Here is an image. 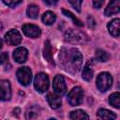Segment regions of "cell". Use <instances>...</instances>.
Masks as SVG:
<instances>
[{
    "label": "cell",
    "instance_id": "obj_20",
    "mask_svg": "<svg viewBox=\"0 0 120 120\" xmlns=\"http://www.w3.org/2000/svg\"><path fill=\"white\" fill-rule=\"evenodd\" d=\"M38 7L37 5H34V4H31L27 7V9H26V14L29 18L31 19H37L38 16Z\"/></svg>",
    "mask_w": 120,
    "mask_h": 120
},
{
    "label": "cell",
    "instance_id": "obj_17",
    "mask_svg": "<svg viewBox=\"0 0 120 120\" xmlns=\"http://www.w3.org/2000/svg\"><path fill=\"white\" fill-rule=\"evenodd\" d=\"M97 115L101 119H115L116 114L107 109H99L97 112Z\"/></svg>",
    "mask_w": 120,
    "mask_h": 120
},
{
    "label": "cell",
    "instance_id": "obj_2",
    "mask_svg": "<svg viewBox=\"0 0 120 120\" xmlns=\"http://www.w3.org/2000/svg\"><path fill=\"white\" fill-rule=\"evenodd\" d=\"M65 40L72 44H83L87 41V36L81 31L68 29L65 33Z\"/></svg>",
    "mask_w": 120,
    "mask_h": 120
},
{
    "label": "cell",
    "instance_id": "obj_8",
    "mask_svg": "<svg viewBox=\"0 0 120 120\" xmlns=\"http://www.w3.org/2000/svg\"><path fill=\"white\" fill-rule=\"evenodd\" d=\"M52 88H53L54 92L58 95H64L67 92V84H66L65 79L62 75L58 74L53 78Z\"/></svg>",
    "mask_w": 120,
    "mask_h": 120
},
{
    "label": "cell",
    "instance_id": "obj_12",
    "mask_svg": "<svg viewBox=\"0 0 120 120\" xmlns=\"http://www.w3.org/2000/svg\"><path fill=\"white\" fill-rule=\"evenodd\" d=\"M118 12H120V0H110V3L104 10V14L106 16H111Z\"/></svg>",
    "mask_w": 120,
    "mask_h": 120
},
{
    "label": "cell",
    "instance_id": "obj_10",
    "mask_svg": "<svg viewBox=\"0 0 120 120\" xmlns=\"http://www.w3.org/2000/svg\"><path fill=\"white\" fill-rule=\"evenodd\" d=\"M0 89H1V100L2 101L9 100L11 98V86H10L9 81L1 80Z\"/></svg>",
    "mask_w": 120,
    "mask_h": 120
},
{
    "label": "cell",
    "instance_id": "obj_28",
    "mask_svg": "<svg viewBox=\"0 0 120 120\" xmlns=\"http://www.w3.org/2000/svg\"><path fill=\"white\" fill-rule=\"evenodd\" d=\"M103 3H104V0H93V7L95 8H100Z\"/></svg>",
    "mask_w": 120,
    "mask_h": 120
},
{
    "label": "cell",
    "instance_id": "obj_6",
    "mask_svg": "<svg viewBox=\"0 0 120 120\" xmlns=\"http://www.w3.org/2000/svg\"><path fill=\"white\" fill-rule=\"evenodd\" d=\"M16 75H17V79H18V81L20 82L21 84L26 86V85H28L31 82L32 71H31V69L29 68H27V67L20 68L17 70Z\"/></svg>",
    "mask_w": 120,
    "mask_h": 120
},
{
    "label": "cell",
    "instance_id": "obj_13",
    "mask_svg": "<svg viewBox=\"0 0 120 120\" xmlns=\"http://www.w3.org/2000/svg\"><path fill=\"white\" fill-rule=\"evenodd\" d=\"M107 27H108L109 33L112 37L117 38L120 35V19L119 18H116V19L112 20L108 23V26Z\"/></svg>",
    "mask_w": 120,
    "mask_h": 120
},
{
    "label": "cell",
    "instance_id": "obj_4",
    "mask_svg": "<svg viewBox=\"0 0 120 120\" xmlns=\"http://www.w3.org/2000/svg\"><path fill=\"white\" fill-rule=\"evenodd\" d=\"M49 84H50V81H49V77L46 73L39 72L35 76L34 86L37 91H38L40 93L47 91L49 88Z\"/></svg>",
    "mask_w": 120,
    "mask_h": 120
},
{
    "label": "cell",
    "instance_id": "obj_15",
    "mask_svg": "<svg viewBox=\"0 0 120 120\" xmlns=\"http://www.w3.org/2000/svg\"><path fill=\"white\" fill-rule=\"evenodd\" d=\"M92 64H93V61H88L83 68H82V78L86 81V82H89L91 81V79L93 78V74H94V70H93V68H92Z\"/></svg>",
    "mask_w": 120,
    "mask_h": 120
},
{
    "label": "cell",
    "instance_id": "obj_22",
    "mask_svg": "<svg viewBox=\"0 0 120 120\" xmlns=\"http://www.w3.org/2000/svg\"><path fill=\"white\" fill-rule=\"evenodd\" d=\"M62 13H63L65 16H67V17L70 18V19L72 20V22H73L77 26H80V27L83 26V23L82 22V21H81V20H79L77 17H75V15H73L69 10H67V9H65V8H62Z\"/></svg>",
    "mask_w": 120,
    "mask_h": 120
},
{
    "label": "cell",
    "instance_id": "obj_14",
    "mask_svg": "<svg viewBox=\"0 0 120 120\" xmlns=\"http://www.w3.org/2000/svg\"><path fill=\"white\" fill-rule=\"evenodd\" d=\"M47 101L52 109H58L59 107H61L62 104L60 97L58 96V94L54 93H49L47 95Z\"/></svg>",
    "mask_w": 120,
    "mask_h": 120
},
{
    "label": "cell",
    "instance_id": "obj_30",
    "mask_svg": "<svg viewBox=\"0 0 120 120\" xmlns=\"http://www.w3.org/2000/svg\"><path fill=\"white\" fill-rule=\"evenodd\" d=\"M47 5H49V6H52V5H55L57 2H58V0H43Z\"/></svg>",
    "mask_w": 120,
    "mask_h": 120
},
{
    "label": "cell",
    "instance_id": "obj_24",
    "mask_svg": "<svg viewBox=\"0 0 120 120\" xmlns=\"http://www.w3.org/2000/svg\"><path fill=\"white\" fill-rule=\"evenodd\" d=\"M69 3L72 5V7L76 9V11L81 12V7H82V0H68Z\"/></svg>",
    "mask_w": 120,
    "mask_h": 120
},
{
    "label": "cell",
    "instance_id": "obj_5",
    "mask_svg": "<svg viewBox=\"0 0 120 120\" xmlns=\"http://www.w3.org/2000/svg\"><path fill=\"white\" fill-rule=\"evenodd\" d=\"M83 99V91L80 86L73 87L68 94V101L71 106H78L82 104Z\"/></svg>",
    "mask_w": 120,
    "mask_h": 120
},
{
    "label": "cell",
    "instance_id": "obj_18",
    "mask_svg": "<svg viewBox=\"0 0 120 120\" xmlns=\"http://www.w3.org/2000/svg\"><path fill=\"white\" fill-rule=\"evenodd\" d=\"M109 103L111 106L116 109H120V92L112 93L109 97Z\"/></svg>",
    "mask_w": 120,
    "mask_h": 120
},
{
    "label": "cell",
    "instance_id": "obj_16",
    "mask_svg": "<svg viewBox=\"0 0 120 120\" xmlns=\"http://www.w3.org/2000/svg\"><path fill=\"white\" fill-rule=\"evenodd\" d=\"M43 56L44 58L51 64L54 65L53 59H52V45L49 39H47L44 43V48H43Z\"/></svg>",
    "mask_w": 120,
    "mask_h": 120
},
{
    "label": "cell",
    "instance_id": "obj_7",
    "mask_svg": "<svg viewBox=\"0 0 120 120\" xmlns=\"http://www.w3.org/2000/svg\"><path fill=\"white\" fill-rule=\"evenodd\" d=\"M4 39L8 45H19L22 39V35L16 29H10L8 31L4 37Z\"/></svg>",
    "mask_w": 120,
    "mask_h": 120
},
{
    "label": "cell",
    "instance_id": "obj_31",
    "mask_svg": "<svg viewBox=\"0 0 120 120\" xmlns=\"http://www.w3.org/2000/svg\"><path fill=\"white\" fill-rule=\"evenodd\" d=\"M13 112H16V116L18 117V116H19V114H20V112H21V110H20L19 108H16V109L13 111Z\"/></svg>",
    "mask_w": 120,
    "mask_h": 120
},
{
    "label": "cell",
    "instance_id": "obj_3",
    "mask_svg": "<svg viewBox=\"0 0 120 120\" xmlns=\"http://www.w3.org/2000/svg\"><path fill=\"white\" fill-rule=\"evenodd\" d=\"M112 84V77L109 72H101L97 78V87L100 92H106Z\"/></svg>",
    "mask_w": 120,
    "mask_h": 120
},
{
    "label": "cell",
    "instance_id": "obj_9",
    "mask_svg": "<svg viewBox=\"0 0 120 120\" xmlns=\"http://www.w3.org/2000/svg\"><path fill=\"white\" fill-rule=\"evenodd\" d=\"M22 29L23 34L26 37H28V38H35L39 37L40 34H41V31H40L39 27L37 26V25H35V24H29V23L23 24L22 27Z\"/></svg>",
    "mask_w": 120,
    "mask_h": 120
},
{
    "label": "cell",
    "instance_id": "obj_27",
    "mask_svg": "<svg viewBox=\"0 0 120 120\" xmlns=\"http://www.w3.org/2000/svg\"><path fill=\"white\" fill-rule=\"evenodd\" d=\"M87 22H88V26L90 28H92V29L96 26V22H95V20H94V18L92 16H88L87 17Z\"/></svg>",
    "mask_w": 120,
    "mask_h": 120
},
{
    "label": "cell",
    "instance_id": "obj_29",
    "mask_svg": "<svg viewBox=\"0 0 120 120\" xmlns=\"http://www.w3.org/2000/svg\"><path fill=\"white\" fill-rule=\"evenodd\" d=\"M6 62H8V54L7 52H2V54H1V63H2V65H5Z\"/></svg>",
    "mask_w": 120,
    "mask_h": 120
},
{
    "label": "cell",
    "instance_id": "obj_11",
    "mask_svg": "<svg viewBox=\"0 0 120 120\" xmlns=\"http://www.w3.org/2000/svg\"><path fill=\"white\" fill-rule=\"evenodd\" d=\"M28 57V51L24 47H18L13 52V58L17 63H24Z\"/></svg>",
    "mask_w": 120,
    "mask_h": 120
},
{
    "label": "cell",
    "instance_id": "obj_1",
    "mask_svg": "<svg viewBox=\"0 0 120 120\" xmlns=\"http://www.w3.org/2000/svg\"><path fill=\"white\" fill-rule=\"evenodd\" d=\"M59 62L64 70L75 74L82 68V55L76 48H62L59 53Z\"/></svg>",
    "mask_w": 120,
    "mask_h": 120
},
{
    "label": "cell",
    "instance_id": "obj_23",
    "mask_svg": "<svg viewBox=\"0 0 120 120\" xmlns=\"http://www.w3.org/2000/svg\"><path fill=\"white\" fill-rule=\"evenodd\" d=\"M96 58L100 62H106L110 59V55L107 52H105L101 49H98L96 52Z\"/></svg>",
    "mask_w": 120,
    "mask_h": 120
},
{
    "label": "cell",
    "instance_id": "obj_26",
    "mask_svg": "<svg viewBox=\"0 0 120 120\" xmlns=\"http://www.w3.org/2000/svg\"><path fill=\"white\" fill-rule=\"evenodd\" d=\"M38 112H34V111H32V110H30V111H28L27 112H26V114H25V117L27 118V119H33V118H36L37 116H38Z\"/></svg>",
    "mask_w": 120,
    "mask_h": 120
},
{
    "label": "cell",
    "instance_id": "obj_25",
    "mask_svg": "<svg viewBox=\"0 0 120 120\" xmlns=\"http://www.w3.org/2000/svg\"><path fill=\"white\" fill-rule=\"evenodd\" d=\"M22 1V0H3V2H4L7 6H8V7H10V8L16 7V6L19 5Z\"/></svg>",
    "mask_w": 120,
    "mask_h": 120
},
{
    "label": "cell",
    "instance_id": "obj_19",
    "mask_svg": "<svg viewBox=\"0 0 120 120\" xmlns=\"http://www.w3.org/2000/svg\"><path fill=\"white\" fill-rule=\"evenodd\" d=\"M55 20H56V16L52 11H46L42 15V22H43V23H45L47 25L52 24L55 22Z\"/></svg>",
    "mask_w": 120,
    "mask_h": 120
},
{
    "label": "cell",
    "instance_id": "obj_21",
    "mask_svg": "<svg viewBox=\"0 0 120 120\" xmlns=\"http://www.w3.org/2000/svg\"><path fill=\"white\" fill-rule=\"evenodd\" d=\"M69 117H70V119H74V120L75 119L80 120V119H88L89 118L88 114L82 110H76V111L71 112Z\"/></svg>",
    "mask_w": 120,
    "mask_h": 120
}]
</instances>
